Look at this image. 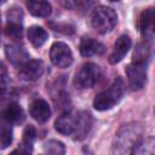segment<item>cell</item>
Here are the masks:
<instances>
[{"label": "cell", "instance_id": "15", "mask_svg": "<svg viewBox=\"0 0 155 155\" xmlns=\"http://www.w3.org/2000/svg\"><path fill=\"white\" fill-rule=\"evenodd\" d=\"M1 119L7 124H18L24 119V113L17 103H11L2 111Z\"/></svg>", "mask_w": 155, "mask_h": 155}, {"label": "cell", "instance_id": "12", "mask_svg": "<svg viewBox=\"0 0 155 155\" xmlns=\"http://www.w3.org/2000/svg\"><path fill=\"white\" fill-rule=\"evenodd\" d=\"M154 18H155V13H154V8H147L143 10L140 16H139V30L142 33L143 36H145V40H151L153 39V34H154Z\"/></svg>", "mask_w": 155, "mask_h": 155}, {"label": "cell", "instance_id": "26", "mask_svg": "<svg viewBox=\"0 0 155 155\" xmlns=\"http://www.w3.org/2000/svg\"><path fill=\"white\" fill-rule=\"evenodd\" d=\"M7 81V73L5 69V65L2 63H0V84L4 85Z\"/></svg>", "mask_w": 155, "mask_h": 155}, {"label": "cell", "instance_id": "9", "mask_svg": "<svg viewBox=\"0 0 155 155\" xmlns=\"http://www.w3.org/2000/svg\"><path fill=\"white\" fill-rule=\"evenodd\" d=\"M76 122H78L76 115L65 111V113H63L62 115H59L56 119V121H54V128L61 134L70 136V134H74L75 133Z\"/></svg>", "mask_w": 155, "mask_h": 155}, {"label": "cell", "instance_id": "14", "mask_svg": "<svg viewBox=\"0 0 155 155\" xmlns=\"http://www.w3.org/2000/svg\"><path fill=\"white\" fill-rule=\"evenodd\" d=\"M78 122H76V130H75V139H84L90 128H91V125H92V119H91V115L87 113V111H80L78 115Z\"/></svg>", "mask_w": 155, "mask_h": 155}, {"label": "cell", "instance_id": "27", "mask_svg": "<svg viewBox=\"0 0 155 155\" xmlns=\"http://www.w3.org/2000/svg\"><path fill=\"white\" fill-rule=\"evenodd\" d=\"M10 155H29V151H27L25 149H16Z\"/></svg>", "mask_w": 155, "mask_h": 155}, {"label": "cell", "instance_id": "1", "mask_svg": "<svg viewBox=\"0 0 155 155\" xmlns=\"http://www.w3.org/2000/svg\"><path fill=\"white\" fill-rule=\"evenodd\" d=\"M140 139V128L137 124L124 125L116 133L111 155H131L132 149Z\"/></svg>", "mask_w": 155, "mask_h": 155}, {"label": "cell", "instance_id": "8", "mask_svg": "<svg viewBox=\"0 0 155 155\" xmlns=\"http://www.w3.org/2000/svg\"><path fill=\"white\" fill-rule=\"evenodd\" d=\"M131 46H132V41H131L130 36L126 34L120 35L114 44L113 52L109 56V62L111 64H116V63L121 62L124 59V57L127 54V52L130 51Z\"/></svg>", "mask_w": 155, "mask_h": 155}, {"label": "cell", "instance_id": "10", "mask_svg": "<svg viewBox=\"0 0 155 155\" xmlns=\"http://www.w3.org/2000/svg\"><path fill=\"white\" fill-rule=\"evenodd\" d=\"M29 113H30L31 117L40 124L48 121V119L51 117V108H50L48 103L41 98H38L31 102Z\"/></svg>", "mask_w": 155, "mask_h": 155}, {"label": "cell", "instance_id": "20", "mask_svg": "<svg viewBox=\"0 0 155 155\" xmlns=\"http://www.w3.org/2000/svg\"><path fill=\"white\" fill-rule=\"evenodd\" d=\"M12 128L10 124L2 122L0 124V149H6L11 143H12Z\"/></svg>", "mask_w": 155, "mask_h": 155}, {"label": "cell", "instance_id": "23", "mask_svg": "<svg viewBox=\"0 0 155 155\" xmlns=\"http://www.w3.org/2000/svg\"><path fill=\"white\" fill-rule=\"evenodd\" d=\"M5 31L8 36H11L13 39H18L22 35V24H19V23H8L7 22Z\"/></svg>", "mask_w": 155, "mask_h": 155}, {"label": "cell", "instance_id": "19", "mask_svg": "<svg viewBox=\"0 0 155 155\" xmlns=\"http://www.w3.org/2000/svg\"><path fill=\"white\" fill-rule=\"evenodd\" d=\"M131 155H154V138L139 139L131 151Z\"/></svg>", "mask_w": 155, "mask_h": 155}, {"label": "cell", "instance_id": "5", "mask_svg": "<svg viewBox=\"0 0 155 155\" xmlns=\"http://www.w3.org/2000/svg\"><path fill=\"white\" fill-rule=\"evenodd\" d=\"M50 59L53 65L61 69H65L73 64L74 57L70 47L61 41L53 42L50 48Z\"/></svg>", "mask_w": 155, "mask_h": 155}, {"label": "cell", "instance_id": "24", "mask_svg": "<svg viewBox=\"0 0 155 155\" xmlns=\"http://www.w3.org/2000/svg\"><path fill=\"white\" fill-rule=\"evenodd\" d=\"M8 16V23H19L22 24V18H23V13L21 11V8H17V7H13L8 11L7 13Z\"/></svg>", "mask_w": 155, "mask_h": 155}, {"label": "cell", "instance_id": "13", "mask_svg": "<svg viewBox=\"0 0 155 155\" xmlns=\"http://www.w3.org/2000/svg\"><path fill=\"white\" fill-rule=\"evenodd\" d=\"M5 53H6L7 59L12 64H16V65H22L27 61H29V53L19 44H10V45H7L6 48H5Z\"/></svg>", "mask_w": 155, "mask_h": 155}, {"label": "cell", "instance_id": "11", "mask_svg": "<svg viewBox=\"0 0 155 155\" xmlns=\"http://www.w3.org/2000/svg\"><path fill=\"white\" fill-rule=\"evenodd\" d=\"M79 51L81 53L82 57H91V56H99L103 54L105 51V46L99 42L96 39L92 38H82L80 41V46H79Z\"/></svg>", "mask_w": 155, "mask_h": 155}, {"label": "cell", "instance_id": "18", "mask_svg": "<svg viewBox=\"0 0 155 155\" xmlns=\"http://www.w3.org/2000/svg\"><path fill=\"white\" fill-rule=\"evenodd\" d=\"M28 39H29L30 44L34 47H40V46H42L47 41L48 34H47V31L42 27L31 25L28 29Z\"/></svg>", "mask_w": 155, "mask_h": 155}, {"label": "cell", "instance_id": "6", "mask_svg": "<svg viewBox=\"0 0 155 155\" xmlns=\"http://www.w3.org/2000/svg\"><path fill=\"white\" fill-rule=\"evenodd\" d=\"M126 75L128 80V86L133 91L142 90L147 84V65L139 63H130L126 67Z\"/></svg>", "mask_w": 155, "mask_h": 155}, {"label": "cell", "instance_id": "7", "mask_svg": "<svg viewBox=\"0 0 155 155\" xmlns=\"http://www.w3.org/2000/svg\"><path fill=\"white\" fill-rule=\"evenodd\" d=\"M44 70H45V67H44V62L42 61L29 59V61H27L24 64H22L19 67L18 75L23 80L35 81V80H38V79H40L42 76Z\"/></svg>", "mask_w": 155, "mask_h": 155}, {"label": "cell", "instance_id": "4", "mask_svg": "<svg viewBox=\"0 0 155 155\" xmlns=\"http://www.w3.org/2000/svg\"><path fill=\"white\" fill-rule=\"evenodd\" d=\"M99 76H101L99 67L92 62H87L76 73L74 82H75V86L81 90L91 88L98 81Z\"/></svg>", "mask_w": 155, "mask_h": 155}, {"label": "cell", "instance_id": "28", "mask_svg": "<svg viewBox=\"0 0 155 155\" xmlns=\"http://www.w3.org/2000/svg\"><path fill=\"white\" fill-rule=\"evenodd\" d=\"M4 94H5V87H4V85L0 84V97H2Z\"/></svg>", "mask_w": 155, "mask_h": 155}, {"label": "cell", "instance_id": "3", "mask_svg": "<svg viewBox=\"0 0 155 155\" xmlns=\"http://www.w3.org/2000/svg\"><path fill=\"white\" fill-rule=\"evenodd\" d=\"M117 23V15L114 8L104 5H99L96 8H93L91 15V25L92 28L104 35L110 33Z\"/></svg>", "mask_w": 155, "mask_h": 155}, {"label": "cell", "instance_id": "22", "mask_svg": "<svg viewBox=\"0 0 155 155\" xmlns=\"http://www.w3.org/2000/svg\"><path fill=\"white\" fill-rule=\"evenodd\" d=\"M36 138V131L33 125H28L23 131V145L25 147V150L29 151L33 147V143Z\"/></svg>", "mask_w": 155, "mask_h": 155}, {"label": "cell", "instance_id": "25", "mask_svg": "<svg viewBox=\"0 0 155 155\" xmlns=\"http://www.w3.org/2000/svg\"><path fill=\"white\" fill-rule=\"evenodd\" d=\"M52 29L54 31H59V33H64V34H71L74 31V28L71 25H69V24H61V23H58L57 25L52 24Z\"/></svg>", "mask_w": 155, "mask_h": 155}, {"label": "cell", "instance_id": "21", "mask_svg": "<svg viewBox=\"0 0 155 155\" xmlns=\"http://www.w3.org/2000/svg\"><path fill=\"white\" fill-rule=\"evenodd\" d=\"M44 151L47 155H64L65 154V147L59 140L50 139L44 144Z\"/></svg>", "mask_w": 155, "mask_h": 155}, {"label": "cell", "instance_id": "16", "mask_svg": "<svg viewBox=\"0 0 155 155\" xmlns=\"http://www.w3.org/2000/svg\"><path fill=\"white\" fill-rule=\"evenodd\" d=\"M151 57V45L148 40L139 42L136 46L134 53H133V63H139V64H144L148 65L149 61Z\"/></svg>", "mask_w": 155, "mask_h": 155}, {"label": "cell", "instance_id": "2", "mask_svg": "<svg viewBox=\"0 0 155 155\" xmlns=\"http://www.w3.org/2000/svg\"><path fill=\"white\" fill-rule=\"evenodd\" d=\"M124 81L121 78H116L109 88L96 94L93 99V108L98 111H105L116 105L124 96Z\"/></svg>", "mask_w": 155, "mask_h": 155}, {"label": "cell", "instance_id": "17", "mask_svg": "<svg viewBox=\"0 0 155 155\" xmlns=\"http://www.w3.org/2000/svg\"><path fill=\"white\" fill-rule=\"evenodd\" d=\"M27 7L35 17H48L52 12V6L48 1H28Z\"/></svg>", "mask_w": 155, "mask_h": 155}]
</instances>
